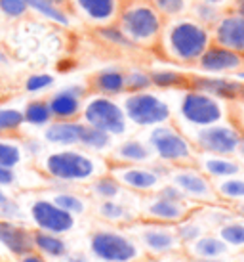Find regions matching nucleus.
<instances>
[{"instance_id":"nucleus-21","label":"nucleus","mask_w":244,"mask_h":262,"mask_svg":"<svg viewBox=\"0 0 244 262\" xmlns=\"http://www.w3.org/2000/svg\"><path fill=\"white\" fill-rule=\"evenodd\" d=\"M0 245L15 258L27 255L33 247V232L15 220H0Z\"/></svg>"},{"instance_id":"nucleus-41","label":"nucleus","mask_w":244,"mask_h":262,"mask_svg":"<svg viewBox=\"0 0 244 262\" xmlns=\"http://www.w3.org/2000/svg\"><path fill=\"white\" fill-rule=\"evenodd\" d=\"M54 75L50 73H33L25 79V92L29 94H42L46 90H50L54 86Z\"/></svg>"},{"instance_id":"nucleus-31","label":"nucleus","mask_w":244,"mask_h":262,"mask_svg":"<svg viewBox=\"0 0 244 262\" xmlns=\"http://www.w3.org/2000/svg\"><path fill=\"white\" fill-rule=\"evenodd\" d=\"M79 147H82V149H86L90 153H95V155H101V153H107L113 149V136H109L107 132L97 130L93 126L84 124Z\"/></svg>"},{"instance_id":"nucleus-54","label":"nucleus","mask_w":244,"mask_h":262,"mask_svg":"<svg viewBox=\"0 0 244 262\" xmlns=\"http://www.w3.org/2000/svg\"><path fill=\"white\" fill-rule=\"evenodd\" d=\"M238 100H242L244 102V80H242V88H240V98H238Z\"/></svg>"},{"instance_id":"nucleus-38","label":"nucleus","mask_w":244,"mask_h":262,"mask_svg":"<svg viewBox=\"0 0 244 262\" xmlns=\"http://www.w3.org/2000/svg\"><path fill=\"white\" fill-rule=\"evenodd\" d=\"M23 149L19 142L8 138H0V167L17 168L23 161Z\"/></svg>"},{"instance_id":"nucleus-16","label":"nucleus","mask_w":244,"mask_h":262,"mask_svg":"<svg viewBox=\"0 0 244 262\" xmlns=\"http://www.w3.org/2000/svg\"><path fill=\"white\" fill-rule=\"evenodd\" d=\"M212 44L235 52L244 58V17L235 10H225L210 27Z\"/></svg>"},{"instance_id":"nucleus-22","label":"nucleus","mask_w":244,"mask_h":262,"mask_svg":"<svg viewBox=\"0 0 244 262\" xmlns=\"http://www.w3.org/2000/svg\"><path fill=\"white\" fill-rule=\"evenodd\" d=\"M153 161H155L153 151L145 140L128 138L111 149L107 163L109 165H149Z\"/></svg>"},{"instance_id":"nucleus-2","label":"nucleus","mask_w":244,"mask_h":262,"mask_svg":"<svg viewBox=\"0 0 244 262\" xmlns=\"http://www.w3.org/2000/svg\"><path fill=\"white\" fill-rule=\"evenodd\" d=\"M40 168L52 182L71 188L90 184L93 178L107 172L109 163L101 155L90 153L82 147H59L44 153Z\"/></svg>"},{"instance_id":"nucleus-48","label":"nucleus","mask_w":244,"mask_h":262,"mask_svg":"<svg viewBox=\"0 0 244 262\" xmlns=\"http://www.w3.org/2000/svg\"><path fill=\"white\" fill-rule=\"evenodd\" d=\"M17 262H48V260H46L42 255H38L36 251H31V253H27V255L19 256Z\"/></svg>"},{"instance_id":"nucleus-8","label":"nucleus","mask_w":244,"mask_h":262,"mask_svg":"<svg viewBox=\"0 0 244 262\" xmlns=\"http://www.w3.org/2000/svg\"><path fill=\"white\" fill-rule=\"evenodd\" d=\"M80 121L97 130L107 132L113 138L124 136L128 132V119L124 115L122 105L115 98H107V96H86Z\"/></svg>"},{"instance_id":"nucleus-37","label":"nucleus","mask_w":244,"mask_h":262,"mask_svg":"<svg viewBox=\"0 0 244 262\" xmlns=\"http://www.w3.org/2000/svg\"><path fill=\"white\" fill-rule=\"evenodd\" d=\"M217 235L229 249H244V220L233 219L217 230Z\"/></svg>"},{"instance_id":"nucleus-30","label":"nucleus","mask_w":244,"mask_h":262,"mask_svg":"<svg viewBox=\"0 0 244 262\" xmlns=\"http://www.w3.org/2000/svg\"><path fill=\"white\" fill-rule=\"evenodd\" d=\"M215 195L219 199V203L235 205L244 201V176H229L223 180H215L214 182Z\"/></svg>"},{"instance_id":"nucleus-35","label":"nucleus","mask_w":244,"mask_h":262,"mask_svg":"<svg viewBox=\"0 0 244 262\" xmlns=\"http://www.w3.org/2000/svg\"><path fill=\"white\" fill-rule=\"evenodd\" d=\"M164 19H176L191 14L194 0H149Z\"/></svg>"},{"instance_id":"nucleus-51","label":"nucleus","mask_w":244,"mask_h":262,"mask_svg":"<svg viewBox=\"0 0 244 262\" xmlns=\"http://www.w3.org/2000/svg\"><path fill=\"white\" fill-rule=\"evenodd\" d=\"M46 2H52V4H56V6L69 10V0H46Z\"/></svg>"},{"instance_id":"nucleus-1","label":"nucleus","mask_w":244,"mask_h":262,"mask_svg":"<svg viewBox=\"0 0 244 262\" xmlns=\"http://www.w3.org/2000/svg\"><path fill=\"white\" fill-rule=\"evenodd\" d=\"M210 44V27L189 14L176 19H166L157 50H160V54L172 63L194 67Z\"/></svg>"},{"instance_id":"nucleus-44","label":"nucleus","mask_w":244,"mask_h":262,"mask_svg":"<svg viewBox=\"0 0 244 262\" xmlns=\"http://www.w3.org/2000/svg\"><path fill=\"white\" fill-rule=\"evenodd\" d=\"M21 149L23 155L33 157V159H38L44 155V144L38 138H25L21 142Z\"/></svg>"},{"instance_id":"nucleus-23","label":"nucleus","mask_w":244,"mask_h":262,"mask_svg":"<svg viewBox=\"0 0 244 262\" xmlns=\"http://www.w3.org/2000/svg\"><path fill=\"white\" fill-rule=\"evenodd\" d=\"M194 165L201 168L212 182L229 178V176H237L244 170L242 163H240L237 157L212 155V153H197Z\"/></svg>"},{"instance_id":"nucleus-34","label":"nucleus","mask_w":244,"mask_h":262,"mask_svg":"<svg viewBox=\"0 0 244 262\" xmlns=\"http://www.w3.org/2000/svg\"><path fill=\"white\" fill-rule=\"evenodd\" d=\"M151 75L153 88H160V90H185L189 88V75L180 73V71H172V69H153L149 71Z\"/></svg>"},{"instance_id":"nucleus-42","label":"nucleus","mask_w":244,"mask_h":262,"mask_svg":"<svg viewBox=\"0 0 244 262\" xmlns=\"http://www.w3.org/2000/svg\"><path fill=\"white\" fill-rule=\"evenodd\" d=\"M29 14L27 0H0V15L6 19H21Z\"/></svg>"},{"instance_id":"nucleus-45","label":"nucleus","mask_w":244,"mask_h":262,"mask_svg":"<svg viewBox=\"0 0 244 262\" xmlns=\"http://www.w3.org/2000/svg\"><path fill=\"white\" fill-rule=\"evenodd\" d=\"M17 184V172L15 168H6L0 167V188H12Z\"/></svg>"},{"instance_id":"nucleus-43","label":"nucleus","mask_w":244,"mask_h":262,"mask_svg":"<svg viewBox=\"0 0 244 262\" xmlns=\"http://www.w3.org/2000/svg\"><path fill=\"white\" fill-rule=\"evenodd\" d=\"M21 205L17 203L12 197H6L2 203H0V220H15L21 216Z\"/></svg>"},{"instance_id":"nucleus-25","label":"nucleus","mask_w":244,"mask_h":262,"mask_svg":"<svg viewBox=\"0 0 244 262\" xmlns=\"http://www.w3.org/2000/svg\"><path fill=\"white\" fill-rule=\"evenodd\" d=\"M95 211H97V216L101 220H105V222L113 226H126L128 228L130 224H134L136 220H139L136 212L132 211V207L126 201H122V199L97 201Z\"/></svg>"},{"instance_id":"nucleus-55","label":"nucleus","mask_w":244,"mask_h":262,"mask_svg":"<svg viewBox=\"0 0 244 262\" xmlns=\"http://www.w3.org/2000/svg\"><path fill=\"white\" fill-rule=\"evenodd\" d=\"M238 262H244V255H242V256H240V260H238Z\"/></svg>"},{"instance_id":"nucleus-4","label":"nucleus","mask_w":244,"mask_h":262,"mask_svg":"<svg viewBox=\"0 0 244 262\" xmlns=\"http://www.w3.org/2000/svg\"><path fill=\"white\" fill-rule=\"evenodd\" d=\"M145 142L151 147L155 161L162 167L172 168L194 165L197 149L191 144L187 132L181 130L174 121L149 128Z\"/></svg>"},{"instance_id":"nucleus-13","label":"nucleus","mask_w":244,"mask_h":262,"mask_svg":"<svg viewBox=\"0 0 244 262\" xmlns=\"http://www.w3.org/2000/svg\"><path fill=\"white\" fill-rule=\"evenodd\" d=\"M29 219L36 230L65 235L75 230L77 219L59 209L50 197H38L29 205Z\"/></svg>"},{"instance_id":"nucleus-40","label":"nucleus","mask_w":244,"mask_h":262,"mask_svg":"<svg viewBox=\"0 0 244 262\" xmlns=\"http://www.w3.org/2000/svg\"><path fill=\"white\" fill-rule=\"evenodd\" d=\"M151 75L141 67H130L126 69V94H136V92H147L151 90Z\"/></svg>"},{"instance_id":"nucleus-9","label":"nucleus","mask_w":244,"mask_h":262,"mask_svg":"<svg viewBox=\"0 0 244 262\" xmlns=\"http://www.w3.org/2000/svg\"><path fill=\"white\" fill-rule=\"evenodd\" d=\"M120 105L128 123L136 124L139 128H153V126L172 121L170 103L162 100L158 94L151 92V90L126 94Z\"/></svg>"},{"instance_id":"nucleus-47","label":"nucleus","mask_w":244,"mask_h":262,"mask_svg":"<svg viewBox=\"0 0 244 262\" xmlns=\"http://www.w3.org/2000/svg\"><path fill=\"white\" fill-rule=\"evenodd\" d=\"M194 2H201L204 6H210V8H215V10L225 12V10H231L235 0H194Z\"/></svg>"},{"instance_id":"nucleus-32","label":"nucleus","mask_w":244,"mask_h":262,"mask_svg":"<svg viewBox=\"0 0 244 262\" xmlns=\"http://www.w3.org/2000/svg\"><path fill=\"white\" fill-rule=\"evenodd\" d=\"M27 6H29V12H35L56 25H63V27L71 25V12L65 8H59L46 0H27Z\"/></svg>"},{"instance_id":"nucleus-24","label":"nucleus","mask_w":244,"mask_h":262,"mask_svg":"<svg viewBox=\"0 0 244 262\" xmlns=\"http://www.w3.org/2000/svg\"><path fill=\"white\" fill-rule=\"evenodd\" d=\"M84 123L82 121H52L44 126L42 138L46 144L56 147H79Z\"/></svg>"},{"instance_id":"nucleus-49","label":"nucleus","mask_w":244,"mask_h":262,"mask_svg":"<svg viewBox=\"0 0 244 262\" xmlns=\"http://www.w3.org/2000/svg\"><path fill=\"white\" fill-rule=\"evenodd\" d=\"M231 209L235 211V214H237L238 219H244V201H240V203H235V205H231Z\"/></svg>"},{"instance_id":"nucleus-27","label":"nucleus","mask_w":244,"mask_h":262,"mask_svg":"<svg viewBox=\"0 0 244 262\" xmlns=\"http://www.w3.org/2000/svg\"><path fill=\"white\" fill-rule=\"evenodd\" d=\"M33 247L44 258H58L59 260L69 253V243L65 241L63 235L40 232V230L33 232Z\"/></svg>"},{"instance_id":"nucleus-14","label":"nucleus","mask_w":244,"mask_h":262,"mask_svg":"<svg viewBox=\"0 0 244 262\" xmlns=\"http://www.w3.org/2000/svg\"><path fill=\"white\" fill-rule=\"evenodd\" d=\"M199 207L193 203H180V201H170L157 193L143 195L141 199V220L158 222V224L176 226L187 216H191Z\"/></svg>"},{"instance_id":"nucleus-3","label":"nucleus","mask_w":244,"mask_h":262,"mask_svg":"<svg viewBox=\"0 0 244 262\" xmlns=\"http://www.w3.org/2000/svg\"><path fill=\"white\" fill-rule=\"evenodd\" d=\"M164 21L166 19L149 0H124L118 19L113 27L128 42V46L153 50L158 46Z\"/></svg>"},{"instance_id":"nucleus-11","label":"nucleus","mask_w":244,"mask_h":262,"mask_svg":"<svg viewBox=\"0 0 244 262\" xmlns=\"http://www.w3.org/2000/svg\"><path fill=\"white\" fill-rule=\"evenodd\" d=\"M109 172L115 176L126 191L137 195L155 193L166 182V167L162 165H109Z\"/></svg>"},{"instance_id":"nucleus-50","label":"nucleus","mask_w":244,"mask_h":262,"mask_svg":"<svg viewBox=\"0 0 244 262\" xmlns=\"http://www.w3.org/2000/svg\"><path fill=\"white\" fill-rule=\"evenodd\" d=\"M231 10H235L238 15H242L244 17V0H235L233 6H231Z\"/></svg>"},{"instance_id":"nucleus-29","label":"nucleus","mask_w":244,"mask_h":262,"mask_svg":"<svg viewBox=\"0 0 244 262\" xmlns=\"http://www.w3.org/2000/svg\"><path fill=\"white\" fill-rule=\"evenodd\" d=\"M50 199L56 205H58L59 209H63L65 212L72 214L75 219H77V216H82V214H84V212L88 211L86 197H82L80 193H77V191L69 189L67 186L56 189V191L52 193Z\"/></svg>"},{"instance_id":"nucleus-7","label":"nucleus","mask_w":244,"mask_h":262,"mask_svg":"<svg viewBox=\"0 0 244 262\" xmlns=\"http://www.w3.org/2000/svg\"><path fill=\"white\" fill-rule=\"evenodd\" d=\"M178 115L183 124L191 126L193 130L212 126L222 121H227L229 117V105L223 100H217L214 96L185 88L178 103Z\"/></svg>"},{"instance_id":"nucleus-39","label":"nucleus","mask_w":244,"mask_h":262,"mask_svg":"<svg viewBox=\"0 0 244 262\" xmlns=\"http://www.w3.org/2000/svg\"><path fill=\"white\" fill-rule=\"evenodd\" d=\"M23 113L17 107H0V136H12L23 128Z\"/></svg>"},{"instance_id":"nucleus-52","label":"nucleus","mask_w":244,"mask_h":262,"mask_svg":"<svg viewBox=\"0 0 244 262\" xmlns=\"http://www.w3.org/2000/svg\"><path fill=\"white\" fill-rule=\"evenodd\" d=\"M191 262H227L225 258H191Z\"/></svg>"},{"instance_id":"nucleus-18","label":"nucleus","mask_w":244,"mask_h":262,"mask_svg":"<svg viewBox=\"0 0 244 262\" xmlns=\"http://www.w3.org/2000/svg\"><path fill=\"white\" fill-rule=\"evenodd\" d=\"M194 67L206 75H237L244 71V58L217 44H210Z\"/></svg>"},{"instance_id":"nucleus-15","label":"nucleus","mask_w":244,"mask_h":262,"mask_svg":"<svg viewBox=\"0 0 244 262\" xmlns=\"http://www.w3.org/2000/svg\"><path fill=\"white\" fill-rule=\"evenodd\" d=\"M124 0H69V12L95 29L113 27Z\"/></svg>"},{"instance_id":"nucleus-10","label":"nucleus","mask_w":244,"mask_h":262,"mask_svg":"<svg viewBox=\"0 0 244 262\" xmlns=\"http://www.w3.org/2000/svg\"><path fill=\"white\" fill-rule=\"evenodd\" d=\"M166 182L174 184L185 195L187 201H191L197 207L219 203L214 182L197 165L166 168Z\"/></svg>"},{"instance_id":"nucleus-19","label":"nucleus","mask_w":244,"mask_h":262,"mask_svg":"<svg viewBox=\"0 0 244 262\" xmlns=\"http://www.w3.org/2000/svg\"><path fill=\"white\" fill-rule=\"evenodd\" d=\"M189 88L214 96L223 102H235L240 98L242 80L222 75H189Z\"/></svg>"},{"instance_id":"nucleus-6","label":"nucleus","mask_w":244,"mask_h":262,"mask_svg":"<svg viewBox=\"0 0 244 262\" xmlns=\"http://www.w3.org/2000/svg\"><path fill=\"white\" fill-rule=\"evenodd\" d=\"M187 136L197 153H212L225 157L244 155V130L238 124L229 121L197 128Z\"/></svg>"},{"instance_id":"nucleus-28","label":"nucleus","mask_w":244,"mask_h":262,"mask_svg":"<svg viewBox=\"0 0 244 262\" xmlns=\"http://www.w3.org/2000/svg\"><path fill=\"white\" fill-rule=\"evenodd\" d=\"M88 191L95 201H111V199H122L126 195V189L122 188L118 180L111 172H103L97 178H93L88 184Z\"/></svg>"},{"instance_id":"nucleus-17","label":"nucleus","mask_w":244,"mask_h":262,"mask_svg":"<svg viewBox=\"0 0 244 262\" xmlns=\"http://www.w3.org/2000/svg\"><path fill=\"white\" fill-rule=\"evenodd\" d=\"M88 96V88L82 84H71L56 90L46 98L54 121H79L82 105Z\"/></svg>"},{"instance_id":"nucleus-20","label":"nucleus","mask_w":244,"mask_h":262,"mask_svg":"<svg viewBox=\"0 0 244 262\" xmlns=\"http://www.w3.org/2000/svg\"><path fill=\"white\" fill-rule=\"evenodd\" d=\"M86 88L92 94L107 96V98L126 94V69L115 66L103 67L88 79Z\"/></svg>"},{"instance_id":"nucleus-36","label":"nucleus","mask_w":244,"mask_h":262,"mask_svg":"<svg viewBox=\"0 0 244 262\" xmlns=\"http://www.w3.org/2000/svg\"><path fill=\"white\" fill-rule=\"evenodd\" d=\"M174 228H176V233L180 237L181 245H185V247L206 233V226L202 224L201 219H194V212L191 216H187L185 220H181L180 224H176Z\"/></svg>"},{"instance_id":"nucleus-33","label":"nucleus","mask_w":244,"mask_h":262,"mask_svg":"<svg viewBox=\"0 0 244 262\" xmlns=\"http://www.w3.org/2000/svg\"><path fill=\"white\" fill-rule=\"evenodd\" d=\"M21 113H23V123L36 126V128H44V126H48L54 121L50 107H48V102L44 98H36V100L27 102L25 107L21 110Z\"/></svg>"},{"instance_id":"nucleus-12","label":"nucleus","mask_w":244,"mask_h":262,"mask_svg":"<svg viewBox=\"0 0 244 262\" xmlns=\"http://www.w3.org/2000/svg\"><path fill=\"white\" fill-rule=\"evenodd\" d=\"M128 228H134L136 233H132L141 245L145 255L149 256H168L178 253L181 245L180 237L176 233V228L170 224H158L149 220H136Z\"/></svg>"},{"instance_id":"nucleus-5","label":"nucleus","mask_w":244,"mask_h":262,"mask_svg":"<svg viewBox=\"0 0 244 262\" xmlns=\"http://www.w3.org/2000/svg\"><path fill=\"white\" fill-rule=\"evenodd\" d=\"M88 255L95 262H137L145 253L132 233L118 228H97L88 237Z\"/></svg>"},{"instance_id":"nucleus-46","label":"nucleus","mask_w":244,"mask_h":262,"mask_svg":"<svg viewBox=\"0 0 244 262\" xmlns=\"http://www.w3.org/2000/svg\"><path fill=\"white\" fill-rule=\"evenodd\" d=\"M61 260L63 262H95L88 253H82V251H69Z\"/></svg>"},{"instance_id":"nucleus-26","label":"nucleus","mask_w":244,"mask_h":262,"mask_svg":"<svg viewBox=\"0 0 244 262\" xmlns=\"http://www.w3.org/2000/svg\"><path fill=\"white\" fill-rule=\"evenodd\" d=\"M231 249L217 233H204L197 241L187 245V255L191 258H225Z\"/></svg>"},{"instance_id":"nucleus-56","label":"nucleus","mask_w":244,"mask_h":262,"mask_svg":"<svg viewBox=\"0 0 244 262\" xmlns=\"http://www.w3.org/2000/svg\"><path fill=\"white\" fill-rule=\"evenodd\" d=\"M0 138H2V136H0Z\"/></svg>"},{"instance_id":"nucleus-53","label":"nucleus","mask_w":244,"mask_h":262,"mask_svg":"<svg viewBox=\"0 0 244 262\" xmlns=\"http://www.w3.org/2000/svg\"><path fill=\"white\" fill-rule=\"evenodd\" d=\"M6 197H8V193H6V191H4L2 188H0V203H2V201H4Z\"/></svg>"}]
</instances>
